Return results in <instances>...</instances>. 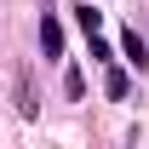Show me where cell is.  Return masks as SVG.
Here are the masks:
<instances>
[{"label": "cell", "instance_id": "cell-1", "mask_svg": "<svg viewBox=\"0 0 149 149\" xmlns=\"http://www.w3.org/2000/svg\"><path fill=\"white\" fill-rule=\"evenodd\" d=\"M40 52H46V57H63V23H57L52 12L40 17Z\"/></svg>", "mask_w": 149, "mask_h": 149}, {"label": "cell", "instance_id": "cell-2", "mask_svg": "<svg viewBox=\"0 0 149 149\" xmlns=\"http://www.w3.org/2000/svg\"><path fill=\"white\" fill-rule=\"evenodd\" d=\"M120 57H126L132 69H149V46H143V35H138V29H126V35H120Z\"/></svg>", "mask_w": 149, "mask_h": 149}, {"label": "cell", "instance_id": "cell-3", "mask_svg": "<svg viewBox=\"0 0 149 149\" xmlns=\"http://www.w3.org/2000/svg\"><path fill=\"white\" fill-rule=\"evenodd\" d=\"M103 92H109V97H126V92H132L126 69H115V63H109V74H103Z\"/></svg>", "mask_w": 149, "mask_h": 149}, {"label": "cell", "instance_id": "cell-4", "mask_svg": "<svg viewBox=\"0 0 149 149\" xmlns=\"http://www.w3.org/2000/svg\"><path fill=\"white\" fill-rule=\"evenodd\" d=\"M17 115H23V120H35V115H40V103H35V86H29V80H17Z\"/></svg>", "mask_w": 149, "mask_h": 149}, {"label": "cell", "instance_id": "cell-5", "mask_svg": "<svg viewBox=\"0 0 149 149\" xmlns=\"http://www.w3.org/2000/svg\"><path fill=\"white\" fill-rule=\"evenodd\" d=\"M74 23H80L86 35H97V29H103V12H97V6H74Z\"/></svg>", "mask_w": 149, "mask_h": 149}, {"label": "cell", "instance_id": "cell-6", "mask_svg": "<svg viewBox=\"0 0 149 149\" xmlns=\"http://www.w3.org/2000/svg\"><path fill=\"white\" fill-rule=\"evenodd\" d=\"M63 92L80 97V92H86V74H80V69H63Z\"/></svg>", "mask_w": 149, "mask_h": 149}, {"label": "cell", "instance_id": "cell-7", "mask_svg": "<svg viewBox=\"0 0 149 149\" xmlns=\"http://www.w3.org/2000/svg\"><path fill=\"white\" fill-rule=\"evenodd\" d=\"M86 40H92V57H97V63H115V52H109V40H97V35H86Z\"/></svg>", "mask_w": 149, "mask_h": 149}]
</instances>
